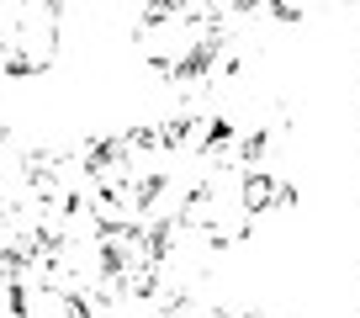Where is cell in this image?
<instances>
[{
    "instance_id": "cell-1",
    "label": "cell",
    "mask_w": 360,
    "mask_h": 318,
    "mask_svg": "<svg viewBox=\"0 0 360 318\" xmlns=\"http://www.w3.org/2000/svg\"><path fill=\"white\" fill-rule=\"evenodd\" d=\"M180 217L196 228L202 238H212L217 250H233L259 228V212L249 202V165L238 159H217V165H202V175L186 191V207Z\"/></svg>"
},
{
    "instance_id": "cell-4",
    "label": "cell",
    "mask_w": 360,
    "mask_h": 318,
    "mask_svg": "<svg viewBox=\"0 0 360 318\" xmlns=\"http://www.w3.org/2000/svg\"><path fill=\"white\" fill-rule=\"evenodd\" d=\"M323 6H334V0H323Z\"/></svg>"
},
{
    "instance_id": "cell-2",
    "label": "cell",
    "mask_w": 360,
    "mask_h": 318,
    "mask_svg": "<svg viewBox=\"0 0 360 318\" xmlns=\"http://www.w3.org/2000/svg\"><path fill=\"white\" fill-rule=\"evenodd\" d=\"M64 37V0H0V58L6 80L53 69Z\"/></svg>"
},
{
    "instance_id": "cell-3",
    "label": "cell",
    "mask_w": 360,
    "mask_h": 318,
    "mask_svg": "<svg viewBox=\"0 0 360 318\" xmlns=\"http://www.w3.org/2000/svg\"><path fill=\"white\" fill-rule=\"evenodd\" d=\"M0 80H6V58H0Z\"/></svg>"
}]
</instances>
